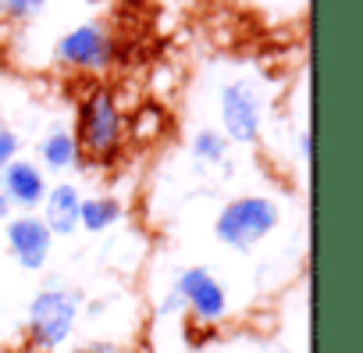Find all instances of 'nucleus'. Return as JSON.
<instances>
[{
  "instance_id": "2",
  "label": "nucleus",
  "mask_w": 363,
  "mask_h": 353,
  "mask_svg": "<svg viewBox=\"0 0 363 353\" xmlns=\"http://www.w3.org/2000/svg\"><path fill=\"white\" fill-rule=\"evenodd\" d=\"M281 222V211L274 200L267 197H235L232 204L221 207L218 222H214V236L239 250V254H250L257 243H264Z\"/></svg>"
},
{
  "instance_id": "1",
  "label": "nucleus",
  "mask_w": 363,
  "mask_h": 353,
  "mask_svg": "<svg viewBox=\"0 0 363 353\" xmlns=\"http://www.w3.org/2000/svg\"><path fill=\"white\" fill-rule=\"evenodd\" d=\"M75 143L96 157V161H111L121 150L125 139V114L114 100L111 89H93L82 104H79V125H75Z\"/></svg>"
},
{
  "instance_id": "9",
  "label": "nucleus",
  "mask_w": 363,
  "mask_h": 353,
  "mask_svg": "<svg viewBox=\"0 0 363 353\" xmlns=\"http://www.w3.org/2000/svg\"><path fill=\"white\" fill-rule=\"evenodd\" d=\"M43 225L50 236H72L79 229V190L72 183H61L43 197Z\"/></svg>"
},
{
  "instance_id": "5",
  "label": "nucleus",
  "mask_w": 363,
  "mask_h": 353,
  "mask_svg": "<svg viewBox=\"0 0 363 353\" xmlns=\"http://www.w3.org/2000/svg\"><path fill=\"white\" fill-rule=\"evenodd\" d=\"M57 58L72 68H82V72H104L114 65V40L107 36L104 26L86 22V26H75L72 33L61 36Z\"/></svg>"
},
{
  "instance_id": "6",
  "label": "nucleus",
  "mask_w": 363,
  "mask_h": 353,
  "mask_svg": "<svg viewBox=\"0 0 363 353\" xmlns=\"http://www.w3.org/2000/svg\"><path fill=\"white\" fill-rule=\"evenodd\" d=\"M174 293L182 300V307L193 310L200 321H221L228 310V296L225 286L207 271V268H186L174 282Z\"/></svg>"
},
{
  "instance_id": "14",
  "label": "nucleus",
  "mask_w": 363,
  "mask_h": 353,
  "mask_svg": "<svg viewBox=\"0 0 363 353\" xmlns=\"http://www.w3.org/2000/svg\"><path fill=\"white\" fill-rule=\"evenodd\" d=\"M18 146H22V139H18V132H11V129H0V171H4L15 157H18Z\"/></svg>"
},
{
  "instance_id": "15",
  "label": "nucleus",
  "mask_w": 363,
  "mask_h": 353,
  "mask_svg": "<svg viewBox=\"0 0 363 353\" xmlns=\"http://www.w3.org/2000/svg\"><path fill=\"white\" fill-rule=\"evenodd\" d=\"M299 150L303 157H310V132H299Z\"/></svg>"
},
{
  "instance_id": "3",
  "label": "nucleus",
  "mask_w": 363,
  "mask_h": 353,
  "mask_svg": "<svg viewBox=\"0 0 363 353\" xmlns=\"http://www.w3.org/2000/svg\"><path fill=\"white\" fill-rule=\"evenodd\" d=\"M82 296L75 289H43L33 296L29 303V332L36 339V346L43 349H57L65 346V339L75 328Z\"/></svg>"
},
{
  "instance_id": "8",
  "label": "nucleus",
  "mask_w": 363,
  "mask_h": 353,
  "mask_svg": "<svg viewBox=\"0 0 363 353\" xmlns=\"http://www.w3.org/2000/svg\"><path fill=\"white\" fill-rule=\"evenodd\" d=\"M0 193H4L8 204H15L22 211H33L47 197V179H43V171L33 161H18L15 157L4 171H0Z\"/></svg>"
},
{
  "instance_id": "16",
  "label": "nucleus",
  "mask_w": 363,
  "mask_h": 353,
  "mask_svg": "<svg viewBox=\"0 0 363 353\" xmlns=\"http://www.w3.org/2000/svg\"><path fill=\"white\" fill-rule=\"evenodd\" d=\"M8 211H11V204L4 200V193H0V225H4V222H8Z\"/></svg>"
},
{
  "instance_id": "11",
  "label": "nucleus",
  "mask_w": 363,
  "mask_h": 353,
  "mask_svg": "<svg viewBox=\"0 0 363 353\" xmlns=\"http://www.w3.org/2000/svg\"><path fill=\"white\" fill-rule=\"evenodd\" d=\"M121 218V204L114 197H86L79 200V225L86 232H104Z\"/></svg>"
},
{
  "instance_id": "4",
  "label": "nucleus",
  "mask_w": 363,
  "mask_h": 353,
  "mask_svg": "<svg viewBox=\"0 0 363 353\" xmlns=\"http://www.w3.org/2000/svg\"><path fill=\"white\" fill-rule=\"evenodd\" d=\"M260 97L250 79H235L221 89V132L228 143H257L260 139Z\"/></svg>"
},
{
  "instance_id": "12",
  "label": "nucleus",
  "mask_w": 363,
  "mask_h": 353,
  "mask_svg": "<svg viewBox=\"0 0 363 353\" xmlns=\"http://www.w3.org/2000/svg\"><path fill=\"white\" fill-rule=\"evenodd\" d=\"M228 146H232V143L225 139L221 129H200V132L193 136V157L203 161V164L225 161V157H228Z\"/></svg>"
},
{
  "instance_id": "13",
  "label": "nucleus",
  "mask_w": 363,
  "mask_h": 353,
  "mask_svg": "<svg viewBox=\"0 0 363 353\" xmlns=\"http://www.w3.org/2000/svg\"><path fill=\"white\" fill-rule=\"evenodd\" d=\"M47 8V0H0V15H8L11 22H29Z\"/></svg>"
},
{
  "instance_id": "7",
  "label": "nucleus",
  "mask_w": 363,
  "mask_h": 353,
  "mask_svg": "<svg viewBox=\"0 0 363 353\" xmlns=\"http://www.w3.org/2000/svg\"><path fill=\"white\" fill-rule=\"evenodd\" d=\"M4 236H8V250L11 257L26 268V271H40L50 257V246H54V236L50 229L43 225V218L36 214H18L11 222H4Z\"/></svg>"
},
{
  "instance_id": "10",
  "label": "nucleus",
  "mask_w": 363,
  "mask_h": 353,
  "mask_svg": "<svg viewBox=\"0 0 363 353\" xmlns=\"http://www.w3.org/2000/svg\"><path fill=\"white\" fill-rule=\"evenodd\" d=\"M40 157H43V164H47L50 171H65V168L75 164L79 143H75V136H72L68 129H54V132H47V136L40 139Z\"/></svg>"
}]
</instances>
